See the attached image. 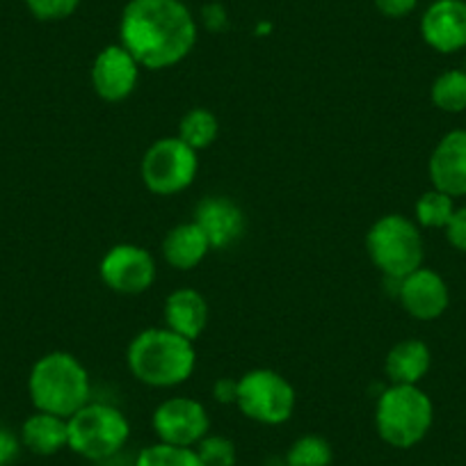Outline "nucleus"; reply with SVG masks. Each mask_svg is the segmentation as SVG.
Returning a JSON list of instances; mask_svg holds the SVG:
<instances>
[{
	"instance_id": "1",
	"label": "nucleus",
	"mask_w": 466,
	"mask_h": 466,
	"mask_svg": "<svg viewBox=\"0 0 466 466\" xmlns=\"http://www.w3.org/2000/svg\"><path fill=\"white\" fill-rule=\"evenodd\" d=\"M119 44L145 69H169L195 48L197 21L183 0H128Z\"/></svg>"
},
{
	"instance_id": "2",
	"label": "nucleus",
	"mask_w": 466,
	"mask_h": 466,
	"mask_svg": "<svg viewBox=\"0 0 466 466\" xmlns=\"http://www.w3.org/2000/svg\"><path fill=\"white\" fill-rule=\"evenodd\" d=\"M195 366L197 352L192 340L169 327L140 331L128 345V369L147 387H178L190 378Z\"/></svg>"
},
{
	"instance_id": "3",
	"label": "nucleus",
	"mask_w": 466,
	"mask_h": 466,
	"mask_svg": "<svg viewBox=\"0 0 466 466\" xmlns=\"http://www.w3.org/2000/svg\"><path fill=\"white\" fill-rule=\"evenodd\" d=\"M89 373L69 352H48L35 361L28 393L35 410L69 419L89 402Z\"/></svg>"
},
{
	"instance_id": "4",
	"label": "nucleus",
	"mask_w": 466,
	"mask_h": 466,
	"mask_svg": "<svg viewBox=\"0 0 466 466\" xmlns=\"http://www.w3.org/2000/svg\"><path fill=\"white\" fill-rule=\"evenodd\" d=\"M432 423L434 405L419 384H391L375 407L380 439L400 451L423 441Z\"/></svg>"
},
{
	"instance_id": "5",
	"label": "nucleus",
	"mask_w": 466,
	"mask_h": 466,
	"mask_svg": "<svg viewBox=\"0 0 466 466\" xmlns=\"http://www.w3.org/2000/svg\"><path fill=\"white\" fill-rule=\"evenodd\" d=\"M366 249L373 266L389 279L400 281L423 266V236L416 222L405 215L380 218L366 236Z\"/></svg>"
},
{
	"instance_id": "6",
	"label": "nucleus",
	"mask_w": 466,
	"mask_h": 466,
	"mask_svg": "<svg viewBox=\"0 0 466 466\" xmlns=\"http://www.w3.org/2000/svg\"><path fill=\"white\" fill-rule=\"evenodd\" d=\"M69 448L89 461H106L122 451L131 437V423L122 410L106 402H87L69 416Z\"/></svg>"
},
{
	"instance_id": "7",
	"label": "nucleus",
	"mask_w": 466,
	"mask_h": 466,
	"mask_svg": "<svg viewBox=\"0 0 466 466\" xmlns=\"http://www.w3.org/2000/svg\"><path fill=\"white\" fill-rule=\"evenodd\" d=\"M236 405L257 423L281 425L295 411V389L275 370H249L238 380Z\"/></svg>"
},
{
	"instance_id": "8",
	"label": "nucleus",
	"mask_w": 466,
	"mask_h": 466,
	"mask_svg": "<svg viewBox=\"0 0 466 466\" xmlns=\"http://www.w3.org/2000/svg\"><path fill=\"white\" fill-rule=\"evenodd\" d=\"M142 181L154 195H178L192 186L199 169L197 151L181 137H163L147 149L142 158Z\"/></svg>"
},
{
	"instance_id": "9",
	"label": "nucleus",
	"mask_w": 466,
	"mask_h": 466,
	"mask_svg": "<svg viewBox=\"0 0 466 466\" xmlns=\"http://www.w3.org/2000/svg\"><path fill=\"white\" fill-rule=\"evenodd\" d=\"M151 425H154L158 441L195 448L208 434L210 419L206 407L197 402L195 398L177 396L167 398V400L156 407L154 416H151Z\"/></svg>"
},
{
	"instance_id": "10",
	"label": "nucleus",
	"mask_w": 466,
	"mask_h": 466,
	"mask_svg": "<svg viewBox=\"0 0 466 466\" xmlns=\"http://www.w3.org/2000/svg\"><path fill=\"white\" fill-rule=\"evenodd\" d=\"M103 284L119 295H140L149 290L156 281V261L145 248L137 245H115L103 257Z\"/></svg>"
},
{
	"instance_id": "11",
	"label": "nucleus",
	"mask_w": 466,
	"mask_h": 466,
	"mask_svg": "<svg viewBox=\"0 0 466 466\" xmlns=\"http://www.w3.org/2000/svg\"><path fill=\"white\" fill-rule=\"evenodd\" d=\"M137 78H140V65L122 44L103 48L92 65L94 89L107 103H119L131 96Z\"/></svg>"
},
{
	"instance_id": "12",
	"label": "nucleus",
	"mask_w": 466,
	"mask_h": 466,
	"mask_svg": "<svg viewBox=\"0 0 466 466\" xmlns=\"http://www.w3.org/2000/svg\"><path fill=\"white\" fill-rule=\"evenodd\" d=\"M420 37L432 51L451 56L466 48V0H434L420 16Z\"/></svg>"
},
{
	"instance_id": "13",
	"label": "nucleus",
	"mask_w": 466,
	"mask_h": 466,
	"mask_svg": "<svg viewBox=\"0 0 466 466\" xmlns=\"http://www.w3.org/2000/svg\"><path fill=\"white\" fill-rule=\"evenodd\" d=\"M398 295L402 309L416 320H437L451 304V293L443 277L423 266L400 279Z\"/></svg>"
},
{
	"instance_id": "14",
	"label": "nucleus",
	"mask_w": 466,
	"mask_h": 466,
	"mask_svg": "<svg viewBox=\"0 0 466 466\" xmlns=\"http://www.w3.org/2000/svg\"><path fill=\"white\" fill-rule=\"evenodd\" d=\"M432 187L446 192L452 199L466 197V128L446 133L434 147L428 163Z\"/></svg>"
},
{
	"instance_id": "15",
	"label": "nucleus",
	"mask_w": 466,
	"mask_h": 466,
	"mask_svg": "<svg viewBox=\"0 0 466 466\" xmlns=\"http://www.w3.org/2000/svg\"><path fill=\"white\" fill-rule=\"evenodd\" d=\"M195 222L208 238L210 249H227L238 243L245 231V215L227 197H206L195 210Z\"/></svg>"
},
{
	"instance_id": "16",
	"label": "nucleus",
	"mask_w": 466,
	"mask_h": 466,
	"mask_svg": "<svg viewBox=\"0 0 466 466\" xmlns=\"http://www.w3.org/2000/svg\"><path fill=\"white\" fill-rule=\"evenodd\" d=\"M21 443L35 455H56L69 448V420L48 411H35L21 425Z\"/></svg>"
},
{
	"instance_id": "17",
	"label": "nucleus",
	"mask_w": 466,
	"mask_h": 466,
	"mask_svg": "<svg viewBox=\"0 0 466 466\" xmlns=\"http://www.w3.org/2000/svg\"><path fill=\"white\" fill-rule=\"evenodd\" d=\"M165 322L172 331L195 340L208 322V304L195 289H178L165 299Z\"/></svg>"
},
{
	"instance_id": "18",
	"label": "nucleus",
	"mask_w": 466,
	"mask_h": 466,
	"mask_svg": "<svg viewBox=\"0 0 466 466\" xmlns=\"http://www.w3.org/2000/svg\"><path fill=\"white\" fill-rule=\"evenodd\" d=\"M210 252V243L206 233L201 231L199 224L192 222L178 224L165 236L163 240V257L177 270H192L199 266Z\"/></svg>"
},
{
	"instance_id": "19",
	"label": "nucleus",
	"mask_w": 466,
	"mask_h": 466,
	"mask_svg": "<svg viewBox=\"0 0 466 466\" xmlns=\"http://www.w3.org/2000/svg\"><path fill=\"white\" fill-rule=\"evenodd\" d=\"M432 355L430 348L419 339H407L389 350L384 370L391 384H419L428 375Z\"/></svg>"
},
{
	"instance_id": "20",
	"label": "nucleus",
	"mask_w": 466,
	"mask_h": 466,
	"mask_svg": "<svg viewBox=\"0 0 466 466\" xmlns=\"http://www.w3.org/2000/svg\"><path fill=\"white\" fill-rule=\"evenodd\" d=\"M219 133L218 116L206 107H192L178 124V137L195 151L208 149Z\"/></svg>"
},
{
	"instance_id": "21",
	"label": "nucleus",
	"mask_w": 466,
	"mask_h": 466,
	"mask_svg": "<svg viewBox=\"0 0 466 466\" xmlns=\"http://www.w3.org/2000/svg\"><path fill=\"white\" fill-rule=\"evenodd\" d=\"M430 98H432L434 107L443 112H457L466 110V71L451 69L443 71L430 89Z\"/></svg>"
},
{
	"instance_id": "22",
	"label": "nucleus",
	"mask_w": 466,
	"mask_h": 466,
	"mask_svg": "<svg viewBox=\"0 0 466 466\" xmlns=\"http://www.w3.org/2000/svg\"><path fill=\"white\" fill-rule=\"evenodd\" d=\"M452 213H455V199L437 187L423 192L416 201V222L425 228H446Z\"/></svg>"
},
{
	"instance_id": "23",
	"label": "nucleus",
	"mask_w": 466,
	"mask_h": 466,
	"mask_svg": "<svg viewBox=\"0 0 466 466\" xmlns=\"http://www.w3.org/2000/svg\"><path fill=\"white\" fill-rule=\"evenodd\" d=\"M334 451L320 434H304L295 439L286 452V466H329Z\"/></svg>"
},
{
	"instance_id": "24",
	"label": "nucleus",
	"mask_w": 466,
	"mask_h": 466,
	"mask_svg": "<svg viewBox=\"0 0 466 466\" xmlns=\"http://www.w3.org/2000/svg\"><path fill=\"white\" fill-rule=\"evenodd\" d=\"M136 466H204L195 448L172 446V443H154L137 455Z\"/></svg>"
},
{
	"instance_id": "25",
	"label": "nucleus",
	"mask_w": 466,
	"mask_h": 466,
	"mask_svg": "<svg viewBox=\"0 0 466 466\" xmlns=\"http://www.w3.org/2000/svg\"><path fill=\"white\" fill-rule=\"evenodd\" d=\"M195 451L204 466H236V446L222 434H206Z\"/></svg>"
},
{
	"instance_id": "26",
	"label": "nucleus",
	"mask_w": 466,
	"mask_h": 466,
	"mask_svg": "<svg viewBox=\"0 0 466 466\" xmlns=\"http://www.w3.org/2000/svg\"><path fill=\"white\" fill-rule=\"evenodd\" d=\"M83 0H25L30 15L39 21L69 19Z\"/></svg>"
},
{
	"instance_id": "27",
	"label": "nucleus",
	"mask_w": 466,
	"mask_h": 466,
	"mask_svg": "<svg viewBox=\"0 0 466 466\" xmlns=\"http://www.w3.org/2000/svg\"><path fill=\"white\" fill-rule=\"evenodd\" d=\"M21 437L12 428L0 423V466H12L21 455Z\"/></svg>"
},
{
	"instance_id": "28",
	"label": "nucleus",
	"mask_w": 466,
	"mask_h": 466,
	"mask_svg": "<svg viewBox=\"0 0 466 466\" xmlns=\"http://www.w3.org/2000/svg\"><path fill=\"white\" fill-rule=\"evenodd\" d=\"M446 238H448V243L457 249V252L466 254V206L455 208L452 219L448 222V227H446Z\"/></svg>"
},
{
	"instance_id": "29",
	"label": "nucleus",
	"mask_w": 466,
	"mask_h": 466,
	"mask_svg": "<svg viewBox=\"0 0 466 466\" xmlns=\"http://www.w3.org/2000/svg\"><path fill=\"white\" fill-rule=\"evenodd\" d=\"M380 15L387 19H405L416 10L419 0H373Z\"/></svg>"
},
{
	"instance_id": "30",
	"label": "nucleus",
	"mask_w": 466,
	"mask_h": 466,
	"mask_svg": "<svg viewBox=\"0 0 466 466\" xmlns=\"http://www.w3.org/2000/svg\"><path fill=\"white\" fill-rule=\"evenodd\" d=\"M236 391H238V382L233 380L222 378L218 384H215L213 393L219 402H236Z\"/></svg>"
}]
</instances>
